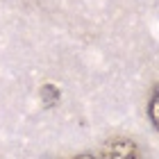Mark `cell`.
<instances>
[{"label": "cell", "instance_id": "3957f363", "mask_svg": "<svg viewBox=\"0 0 159 159\" xmlns=\"http://www.w3.org/2000/svg\"><path fill=\"white\" fill-rule=\"evenodd\" d=\"M41 96H43V100H46V105H55L57 100H59V91H57L52 84H46L41 89Z\"/></svg>", "mask_w": 159, "mask_h": 159}, {"label": "cell", "instance_id": "7a4b0ae2", "mask_svg": "<svg viewBox=\"0 0 159 159\" xmlns=\"http://www.w3.org/2000/svg\"><path fill=\"white\" fill-rule=\"evenodd\" d=\"M148 114H150V120L152 125L159 129V89H155L152 98H150V105H148Z\"/></svg>", "mask_w": 159, "mask_h": 159}, {"label": "cell", "instance_id": "6da1fadb", "mask_svg": "<svg viewBox=\"0 0 159 159\" xmlns=\"http://www.w3.org/2000/svg\"><path fill=\"white\" fill-rule=\"evenodd\" d=\"M102 159H141V150L132 139L111 136L102 146Z\"/></svg>", "mask_w": 159, "mask_h": 159}, {"label": "cell", "instance_id": "277c9868", "mask_svg": "<svg viewBox=\"0 0 159 159\" xmlns=\"http://www.w3.org/2000/svg\"><path fill=\"white\" fill-rule=\"evenodd\" d=\"M73 159H96V157H91V155H77V157H73Z\"/></svg>", "mask_w": 159, "mask_h": 159}]
</instances>
